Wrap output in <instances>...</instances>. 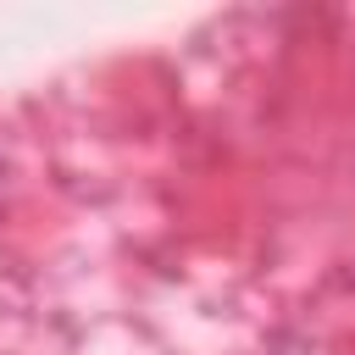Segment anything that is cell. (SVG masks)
<instances>
[]
</instances>
